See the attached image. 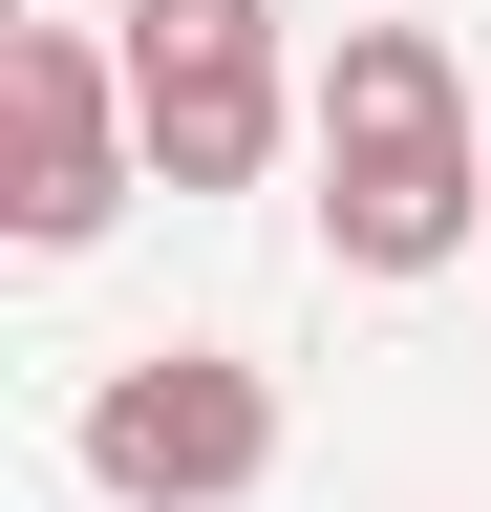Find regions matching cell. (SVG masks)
I'll return each instance as SVG.
<instances>
[{"mask_svg": "<svg viewBox=\"0 0 491 512\" xmlns=\"http://www.w3.org/2000/svg\"><path fill=\"white\" fill-rule=\"evenodd\" d=\"M321 256L342 278L491 256V128H470V64L427 22H342V64H321Z\"/></svg>", "mask_w": 491, "mask_h": 512, "instance_id": "obj_1", "label": "cell"}, {"mask_svg": "<svg viewBox=\"0 0 491 512\" xmlns=\"http://www.w3.org/2000/svg\"><path fill=\"white\" fill-rule=\"evenodd\" d=\"M129 128H150V192H257L278 128H321L278 86V0H129Z\"/></svg>", "mask_w": 491, "mask_h": 512, "instance_id": "obj_2", "label": "cell"}, {"mask_svg": "<svg viewBox=\"0 0 491 512\" xmlns=\"http://www.w3.org/2000/svg\"><path fill=\"white\" fill-rule=\"evenodd\" d=\"M150 128H129V64H107L86 22H0V235L22 256H86L107 214H129Z\"/></svg>", "mask_w": 491, "mask_h": 512, "instance_id": "obj_3", "label": "cell"}, {"mask_svg": "<svg viewBox=\"0 0 491 512\" xmlns=\"http://www.w3.org/2000/svg\"><path fill=\"white\" fill-rule=\"evenodd\" d=\"M257 470H278V384L235 363V342H150V363L86 384V491H129V512H235Z\"/></svg>", "mask_w": 491, "mask_h": 512, "instance_id": "obj_4", "label": "cell"}]
</instances>
